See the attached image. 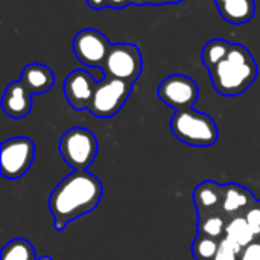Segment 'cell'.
<instances>
[{"instance_id": "1", "label": "cell", "mask_w": 260, "mask_h": 260, "mask_svg": "<svg viewBox=\"0 0 260 260\" xmlns=\"http://www.w3.org/2000/svg\"><path fill=\"white\" fill-rule=\"evenodd\" d=\"M102 195L104 186L101 180L88 169L69 174L49 197L55 230L62 232L72 221L91 213L99 206Z\"/></svg>"}, {"instance_id": "2", "label": "cell", "mask_w": 260, "mask_h": 260, "mask_svg": "<svg viewBox=\"0 0 260 260\" xmlns=\"http://www.w3.org/2000/svg\"><path fill=\"white\" fill-rule=\"evenodd\" d=\"M259 73L257 62L251 52L242 44H233L229 55L209 70L212 85L216 93L235 98L247 91Z\"/></svg>"}, {"instance_id": "3", "label": "cell", "mask_w": 260, "mask_h": 260, "mask_svg": "<svg viewBox=\"0 0 260 260\" xmlns=\"http://www.w3.org/2000/svg\"><path fill=\"white\" fill-rule=\"evenodd\" d=\"M169 125L172 134L180 142L195 148L212 146L219 137V131L213 117L193 108L175 111Z\"/></svg>"}, {"instance_id": "4", "label": "cell", "mask_w": 260, "mask_h": 260, "mask_svg": "<svg viewBox=\"0 0 260 260\" xmlns=\"http://www.w3.org/2000/svg\"><path fill=\"white\" fill-rule=\"evenodd\" d=\"M99 143L96 136L82 126L67 129L58 143V151L62 160L73 171H87L98 155Z\"/></svg>"}, {"instance_id": "5", "label": "cell", "mask_w": 260, "mask_h": 260, "mask_svg": "<svg viewBox=\"0 0 260 260\" xmlns=\"http://www.w3.org/2000/svg\"><path fill=\"white\" fill-rule=\"evenodd\" d=\"M131 90L133 84L122 79L104 76L101 81H98L88 111L94 117L110 119L122 110L131 94Z\"/></svg>"}, {"instance_id": "6", "label": "cell", "mask_w": 260, "mask_h": 260, "mask_svg": "<svg viewBox=\"0 0 260 260\" xmlns=\"http://www.w3.org/2000/svg\"><path fill=\"white\" fill-rule=\"evenodd\" d=\"M143 69L142 53L137 44L133 43H117L111 44L105 62L102 66L104 76L122 79L125 82L134 84Z\"/></svg>"}, {"instance_id": "7", "label": "cell", "mask_w": 260, "mask_h": 260, "mask_svg": "<svg viewBox=\"0 0 260 260\" xmlns=\"http://www.w3.org/2000/svg\"><path fill=\"white\" fill-rule=\"evenodd\" d=\"M35 145L29 137H12L2 143L0 172L6 180L21 178L32 166Z\"/></svg>"}, {"instance_id": "8", "label": "cell", "mask_w": 260, "mask_h": 260, "mask_svg": "<svg viewBox=\"0 0 260 260\" xmlns=\"http://www.w3.org/2000/svg\"><path fill=\"white\" fill-rule=\"evenodd\" d=\"M157 96L163 104L174 108L175 111L189 110L198 101L200 88L192 78L181 73H174L160 82Z\"/></svg>"}, {"instance_id": "9", "label": "cell", "mask_w": 260, "mask_h": 260, "mask_svg": "<svg viewBox=\"0 0 260 260\" xmlns=\"http://www.w3.org/2000/svg\"><path fill=\"white\" fill-rule=\"evenodd\" d=\"M111 43L107 37L93 27L81 29L72 41V49L75 56L88 67H101L105 62Z\"/></svg>"}, {"instance_id": "10", "label": "cell", "mask_w": 260, "mask_h": 260, "mask_svg": "<svg viewBox=\"0 0 260 260\" xmlns=\"http://www.w3.org/2000/svg\"><path fill=\"white\" fill-rule=\"evenodd\" d=\"M96 85L98 81L90 72L84 69H76L70 72L64 81V94L69 105L76 111L88 110Z\"/></svg>"}, {"instance_id": "11", "label": "cell", "mask_w": 260, "mask_h": 260, "mask_svg": "<svg viewBox=\"0 0 260 260\" xmlns=\"http://www.w3.org/2000/svg\"><path fill=\"white\" fill-rule=\"evenodd\" d=\"M256 201L257 200L247 187L238 183H227L224 184V198L219 213L225 218V221H230L233 218L244 216L256 204Z\"/></svg>"}, {"instance_id": "12", "label": "cell", "mask_w": 260, "mask_h": 260, "mask_svg": "<svg viewBox=\"0 0 260 260\" xmlns=\"http://www.w3.org/2000/svg\"><path fill=\"white\" fill-rule=\"evenodd\" d=\"M2 108L11 119H23L30 113L32 93L20 79L6 87L2 96Z\"/></svg>"}, {"instance_id": "13", "label": "cell", "mask_w": 260, "mask_h": 260, "mask_svg": "<svg viewBox=\"0 0 260 260\" xmlns=\"http://www.w3.org/2000/svg\"><path fill=\"white\" fill-rule=\"evenodd\" d=\"M224 198V184L213 180L201 181L192 192V201L198 216L219 213Z\"/></svg>"}, {"instance_id": "14", "label": "cell", "mask_w": 260, "mask_h": 260, "mask_svg": "<svg viewBox=\"0 0 260 260\" xmlns=\"http://www.w3.org/2000/svg\"><path fill=\"white\" fill-rule=\"evenodd\" d=\"M20 81L27 87L32 94H43L53 87L55 75L50 67L40 62H32L21 70Z\"/></svg>"}, {"instance_id": "15", "label": "cell", "mask_w": 260, "mask_h": 260, "mask_svg": "<svg viewBox=\"0 0 260 260\" xmlns=\"http://www.w3.org/2000/svg\"><path fill=\"white\" fill-rule=\"evenodd\" d=\"M219 15L232 24L248 23L256 12L254 0H213Z\"/></svg>"}, {"instance_id": "16", "label": "cell", "mask_w": 260, "mask_h": 260, "mask_svg": "<svg viewBox=\"0 0 260 260\" xmlns=\"http://www.w3.org/2000/svg\"><path fill=\"white\" fill-rule=\"evenodd\" d=\"M224 238L230 239L232 242H235L241 248H245L256 241V235L244 216H238V218L227 221Z\"/></svg>"}, {"instance_id": "17", "label": "cell", "mask_w": 260, "mask_h": 260, "mask_svg": "<svg viewBox=\"0 0 260 260\" xmlns=\"http://www.w3.org/2000/svg\"><path fill=\"white\" fill-rule=\"evenodd\" d=\"M233 43L227 41V40H222V38H213L210 40L204 49H203V53H201V61L203 64L210 70L213 69L215 66H218L230 52Z\"/></svg>"}, {"instance_id": "18", "label": "cell", "mask_w": 260, "mask_h": 260, "mask_svg": "<svg viewBox=\"0 0 260 260\" xmlns=\"http://www.w3.org/2000/svg\"><path fill=\"white\" fill-rule=\"evenodd\" d=\"M227 221L221 213H212L206 216H198L197 232L201 236H209L213 239H222L225 236Z\"/></svg>"}, {"instance_id": "19", "label": "cell", "mask_w": 260, "mask_h": 260, "mask_svg": "<svg viewBox=\"0 0 260 260\" xmlns=\"http://www.w3.org/2000/svg\"><path fill=\"white\" fill-rule=\"evenodd\" d=\"M0 260H37V256L29 241L17 238L3 245Z\"/></svg>"}, {"instance_id": "20", "label": "cell", "mask_w": 260, "mask_h": 260, "mask_svg": "<svg viewBox=\"0 0 260 260\" xmlns=\"http://www.w3.org/2000/svg\"><path fill=\"white\" fill-rule=\"evenodd\" d=\"M219 248V239L198 235L190 247V253L195 260H213Z\"/></svg>"}, {"instance_id": "21", "label": "cell", "mask_w": 260, "mask_h": 260, "mask_svg": "<svg viewBox=\"0 0 260 260\" xmlns=\"http://www.w3.org/2000/svg\"><path fill=\"white\" fill-rule=\"evenodd\" d=\"M242 248L238 247L235 242H232L227 238H222L219 241V248L213 260H239Z\"/></svg>"}, {"instance_id": "22", "label": "cell", "mask_w": 260, "mask_h": 260, "mask_svg": "<svg viewBox=\"0 0 260 260\" xmlns=\"http://www.w3.org/2000/svg\"><path fill=\"white\" fill-rule=\"evenodd\" d=\"M244 218L247 219L248 225L251 227V230L254 232L256 235V239H257V235L260 232V207H259V201H256V204L244 215Z\"/></svg>"}, {"instance_id": "23", "label": "cell", "mask_w": 260, "mask_h": 260, "mask_svg": "<svg viewBox=\"0 0 260 260\" xmlns=\"http://www.w3.org/2000/svg\"><path fill=\"white\" fill-rule=\"evenodd\" d=\"M239 260H260V241H254L248 247L242 248Z\"/></svg>"}, {"instance_id": "24", "label": "cell", "mask_w": 260, "mask_h": 260, "mask_svg": "<svg viewBox=\"0 0 260 260\" xmlns=\"http://www.w3.org/2000/svg\"><path fill=\"white\" fill-rule=\"evenodd\" d=\"M180 2H184V0H148V5L160 6V5H175V3H180Z\"/></svg>"}, {"instance_id": "25", "label": "cell", "mask_w": 260, "mask_h": 260, "mask_svg": "<svg viewBox=\"0 0 260 260\" xmlns=\"http://www.w3.org/2000/svg\"><path fill=\"white\" fill-rule=\"evenodd\" d=\"M37 260H53V259H52V256H40Z\"/></svg>"}, {"instance_id": "26", "label": "cell", "mask_w": 260, "mask_h": 260, "mask_svg": "<svg viewBox=\"0 0 260 260\" xmlns=\"http://www.w3.org/2000/svg\"><path fill=\"white\" fill-rule=\"evenodd\" d=\"M257 241H260V232H259V235H257Z\"/></svg>"}, {"instance_id": "27", "label": "cell", "mask_w": 260, "mask_h": 260, "mask_svg": "<svg viewBox=\"0 0 260 260\" xmlns=\"http://www.w3.org/2000/svg\"><path fill=\"white\" fill-rule=\"evenodd\" d=\"M259 207H260V201H259Z\"/></svg>"}]
</instances>
